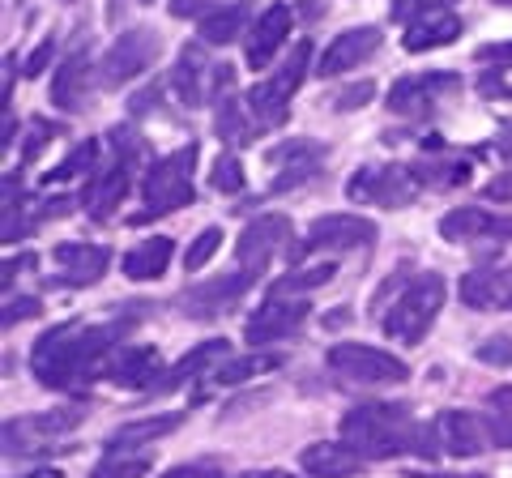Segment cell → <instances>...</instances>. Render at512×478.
<instances>
[{
  "mask_svg": "<svg viewBox=\"0 0 512 478\" xmlns=\"http://www.w3.org/2000/svg\"><path fill=\"white\" fill-rule=\"evenodd\" d=\"M252 286V278L244 274H231V278H218V282H197V286H188L184 291V312L188 316H197V321H210V316H218L222 308H231L239 295H244Z\"/></svg>",
  "mask_w": 512,
  "mask_h": 478,
  "instance_id": "ac0fdd59",
  "label": "cell"
},
{
  "mask_svg": "<svg viewBox=\"0 0 512 478\" xmlns=\"http://www.w3.org/2000/svg\"><path fill=\"white\" fill-rule=\"evenodd\" d=\"M436 427V440H440V453L448 457H478L491 444L487 436V419L474 410H440V419L431 423Z\"/></svg>",
  "mask_w": 512,
  "mask_h": 478,
  "instance_id": "4fadbf2b",
  "label": "cell"
},
{
  "mask_svg": "<svg viewBox=\"0 0 512 478\" xmlns=\"http://www.w3.org/2000/svg\"><path fill=\"white\" fill-rule=\"evenodd\" d=\"M124 338V325H56L30 350V372L47 389H69L94 372H107L111 346Z\"/></svg>",
  "mask_w": 512,
  "mask_h": 478,
  "instance_id": "6da1fadb",
  "label": "cell"
},
{
  "mask_svg": "<svg viewBox=\"0 0 512 478\" xmlns=\"http://www.w3.org/2000/svg\"><path fill=\"white\" fill-rule=\"evenodd\" d=\"M214 363H227V338H210V342H201L197 350H188V355L167 372V380L158 389H180L184 380H197L201 372H210Z\"/></svg>",
  "mask_w": 512,
  "mask_h": 478,
  "instance_id": "f546056e",
  "label": "cell"
},
{
  "mask_svg": "<svg viewBox=\"0 0 512 478\" xmlns=\"http://www.w3.org/2000/svg\"><path fill=\"white\" fill-rule=\"evenodd\" d=\"M90 60H86V52H77V56H69L60 65V73L52 77V103L56 107H64V111H82L86 107V99H90Z\"/></svg>",
  "mask_w": 512,
  "mask_h": 478,
  "instance_id": "484cf974",
  "label": "cell"
},
{
  "mask_svg": "<svg viewBox=\"0 0 512 478\" xmlns=\"http://www.w3.org/2000/svg\"><path fill=\"white\" fill-rule=\"evenodd\" d=\"M308 299H295V295H269L261 308L248 316L244 325V342L248 346H269V342H282L308 321Z\"/></svg>",
  "mask_w": 512,
  "mask_h": 478,
  "instance_id": "8fae6325",
  "label": "cell"
},
{
  "mask_svg": "<svg viewBox=\"0 0 512 478\" xmlns=\"http://www.w3.org/2000/svg\"><path fill=\"white\" fill-rule=\"evenodd\" d=\"M440 235L453 239V244H470V239H512V218H500L491 210H474V205H466V210H448L440 218Z\"/></svg>",
  "mask_w": 512,
  "mask_h": 478,
  "instance_id": "e0dca14e",
  "label": "cell"
},
{
  "mask_svg": "<svg viewBox=\"0 0 512 478\" xmlns=\"http://www.w3.org/2000/svg\"><path fill=\"white\" fill-rule=\"evenodd\" d=\"M419 436H423V423H414L406 406L363 402L342 414V444L355 449L363 461H393L402 453H414Z\"/></svg>",
  "mask_w": 512,
  "mask_h": 478,
  "instance_id": "7a4b0ae2",
  "label": "cell"
},
{
  "mask_svg": "<svg viewBox=\"0 0 512 478\" xmlns=\"http://www.w3.org/2000/svg\"><path fill=\"white\" fill-rule=\"evenodd\" d=\"M82 414L77 410H47V414H26V419H9L5 423V453L9 457H26V453H39L47 440H60L77 432Z\"/></svg>",
  "mask_w": 512,
  "mask_h": 478,
  "instance_id": "7c38bea8",
  "label": "cell"
},
{
  "mask_svg": "<svg viewBox=\"0 0 512 478\" xmlns=\"http://www.w3.org/2000/svg\"><path fill=\"white\" fill-rule=\"evenodd\" d=\"M346 197L355 205H389L402 210L419 197V180L410 175V167H359L346 184Z\"/></svg>",
  "mask_w": 512,
  "mask_h": 478,
  "instance_id": "30bf717a",
  "label": "cell"
},
{
  "mask_svg": "<svg viewBox=\"0 0 512 478\" xmlns=\"http://www.w3.org/2000/svg\"><path fill=\"white\" fill-rule=\"evenodd\" d=\"M244 478H295V474H286V470H252Z\"/></svg>",
  "mask_w": 512,
  "mask_h": 478,
  "instance_id": "db71d44e",
  "label": "cell"
},
{
  "mask_svg": "<svg viewBox=\"0 0 512 478\" xmlns=\"http://www.w3.org/2000/svg\"><path fill=\"white\" fill-rule=\"evenodd\" d=\"M180 423H184V414H150V419L120 423L107 436V453H128V449H141V444H154L158 436H171Z\"/></svg>",
  "mask_w": 512,
  "mask_h": 478,
  "instance_id": "d4e9b609",
  "label": "cell"
},
{
  "mask_svg": "<svg viewBox=\"0 0 512 478\" xmlns=\"http://www.w3.org/2000/svg\"><path fill=\"white\" fill-rule=\"evenodd\" d=\"M291 26H295V9H291V5H269L261 18L252 22L248 39H244V60H248V69H265L269 60H274L278 47L291 39Z\"/></svg>",
  "mask_w": 512,
  "mask_h": 478,
  "instance_id": "9a60e30c",
  "label": "cell"
},
{
  "mask_svg": "<svg viewBox=\"0 0 512 478\" xmlns=\"http://www.w3.org/2000/svg\"><path fill=\"white\" fill-rule=\"evenodd\" d=\"M444 5H457V0H397L393 18L397 22H419V18H431V13H444Z\"/></svg>",
  "mask_w": 512,
  "mask_h": 478,
  "instance_id": "60d3db41",
  "label": "cell"
},
{
  "mask_svg": "<svg viewBox=\"0 0 512 478\" xmlns=\"http://www.w3.org/2000/svg\"><path fill=\"white\" fill-rule=\"evenodd\" d=\"M444 295H448V286H444L440 274H419L402 295L393 299L389 316L380 321L384 333L402 346H419L427 338V329L436 325V316L444 308Z\"/></svg>",
  "mask_w": 512,
  "mask_h": 478,
  "instance_id": "277c9868",
  "label": "cell"
},
{
  "mask_svg": "<svg viewBox=\"0 0 512 478\" xmlns=\"http://www.w3.org/2000/svg\"><path fill=\"white\" fill-rule=\"evenodd\" d=\"M52 56H56V39H43L39 47H35V52H30L26 56V65H22V73L26 77H39L47 65H52Z\"/></svg>",
  "mask_w": 512,
  "mask_h": 478,
  "instance_id": "f6af8a7d",
  "label": "cell"
},
{
  "mask_svg": "<svg viewBox=\"0 0 512 478\" xmlns=\"http://www.w3.org/2000/svg\"><path fill=\"white\" fill-rule=\"evenodd\" d=\"M150 474V457H133V453H107L90 478H146Z\"/></svg>",
  "mask_w": 512,
  "mask_h": 478,
  "instance_id": "d590c367",
  "label": "cell"
},
{
  "mask_svg": "<svg viewBox=\"0 0 512 478\" xmlns=\"http://www.w3.org/2000/svg\"><path fill=\"white\" fill-rule=\"evenodd\" d=\"M461 304H470V308H478V312L512 308V265L466 274V278H461Z\"/></svg>",
  "mask_w": 512,
  "mask_h": 478,
  "instance_id": "d6986e66",
  "label": "cell"
},
{
  "mask_svg": "<svg viewBox=\"0 0 512 478\" xmlns=\"http://www.w3.org/2000/svg\"><path fill=\"white\" fill-rule=\"evenodd\" d=\"M163 478H222V470H214V466H175Z\"/></svg>",
  "mask_w": 512,
  "mask_h": 478,
  "instance_id": "f907efd6",
  "label": "cell"
},
{
  "mask_svg": "<svg viewBox=\"0 0 512 478\" xmlns=\"http://www.w3.org/2000/svg\"><path fill=\"white\" fill-rule=\"evenodd\" d=\"M94 154H99V146H94V141H82V146H77L69 158H64V163L47 175V180H56V184H64V180H73V175H82V171H90L94 167Z\"/></svg>",
  "mask_w": 512,
  "mask_h": 478,
  "instance_id": "f35d334b",
  "label": "cell"
},
{
  "mask_svg": "<svg viewBox=\"0 0 512 478\" xmlns=\"http://www.w3.org/2000/svg\"><path fill=\"white\" fill-rule=\"evenodd\" d=\"M158 52H163V39H158L154 30H128V35H120L107 47V56L99 60V86L116 90L124 82H133L137 73H146L154 65Z\"/></svg>",
  "mask_w": 512,
  "mask_h": 478,
  "instance_id": "9c48e42d",
  "label": "cell"
},
{
  "mask_svg": "<svg viewBox=\"0 0 512 478\" xmlns=\"http://www.w3.org/2000/svg\"><path fill=\"white\" fill-rule=\"evenodd\" d=\"M69 210H73V201H69V197H52V201H43V205H39V218H64Z\"/></svg>",
  "mask_w": 512,
  "mask_h": 478,
  "instance_id": "816d5d0a",
  "label": "cell"
},
{
  "mask_svg": "<svg viewBox=\"0 0 512 478\" xmlns=\"http://www.w3.org/2000/svg\"><path fill=\"white\" fill-rule=\"evenodd\" d=\"M474 355L483 363H495V368H508V363H512V342L508 338H487L483 346L474 350Z\"/></svg>",
  "mask_w": 512,
  "mask_h": 478,
  "instance_id": "7bdbcfd3",
  "label": "cell"
},
{
  "mask_svg": "<svg viewBox=\"0 0 512 478\" xmlns=\"http://www.w3.org/2000/svg\"><path fill=\"white\" fill-rule=\"evenodd\" d=\"M478 94L483 99H512V65H495L491 73L478 77Z\"/></svg>",
  "mask_w": 512,
  "mask_h": 478,
  "instance_id": "ab89813d",
  "label": "cell"
},
{
  "mask_svg": "<svg viewBox=\"0 0 512 478\" xmlns=\"http://www.w3.org/2000/svg\"><path fill=\"white\" fill-rule=\"evenodd\" d=\"M47 137H52V129H47V124L39 120V124H35V129H30V141H26V150H22V158H26V163H35V158L43 154V146H47Z\"/></svg>",
  "mask_w": 512,
  "mask_h": 478,
  "instance_id": "7dc6e473",
  "label": "cell"
},
{
  "mask_svg": "<svg viewBox=\"0 0 512 478\" xmlns=\"http://www.w3.org/2000/svg\"><path fill=\"white\" fill-rule=\"evenodd\" d=\"M30 478H60V474H56V470H35Z\"/></svg>",
  "mask_w": 512,
  "mask_h": 478,
  "instance_id": "9f6ffc18",
  "label": "cell"
},
{
  "mask_svg": "<svg viewBox=\"0 0 512 478\" xmlns=\"http://www.w3.org/2000/svg\"><path fill=\"white\" fill-rule=\"evenodd\" d=\"M333 278V261H320V265H308V269H291L282 282L269 286V295H295L303 299L308 291H316V286H325Z\"/></svg>",
  "mask_w": 512,
  "mask_h": 478,
  "instance_id": "836d02e7",
  "label": "cell"
},
{
  "mask_svg": "<svg viewBox=\"0 0 512 478\" xmlns=\"http://www.w3.org/2000/svg\"><path fill=\"white\" fill-rule=\"evenodd\" d=\"M453 39H461V18L457 13H431V18H419L406 26V52H431V47H448Z\"/></svg>",
  "mask_w": 512,
  "mask_h": 478,
  "instance_id": "f1b7e54d",
  "label": "cell"
},
{
  "mask_svg": "<svg viewBox=\"0 0 512 478\" xmlns=\"http://www.w3.org/2000/svg\"><path fill=\"white\" fill-rule=\"evenodd\" d=\"M376 239V222L359 218V214H325L308 227V239L299 248L286 252V261L299 265L308 252H350V248H367Z\"/></svg>",
  "mask_w": 512,
  "mask_h": 478,
  "instance_id": "52a82bcc",
  "label": "cell"
},
{
  "mask_svg": "<svg viewBox=\"0 0 512 478\" xmlns=\"http://www.w3.org/2000/svg\"><path fill=\"white\" fill-rule=\"evenodd\" d=\"M410 175L427 188H453V184H466L470 180V167L461 158H419L410 167Z\"/></svg>",
  "mask_w": 512,
  "mask_h": 478,
  "instance_id": "d6a6232c",
  "label": "cell"
},
{
  "mask_svg": "<svg viewBox=\"0 0 512 478\" xmlns=\"http://www.w3.org/2000/svg\"><path fill=\"white\" fill-rule=\"evenodd\" d=\"M495 5H504V9H512V0H495Z\"/></svg>",
  "mask_w": 512,
  "mask_h": 478,
  "instance_id": "6f0895ef",
  "label": "cell"
},
{
  "mask_svg": "<svg viewBox=\"0 0 512 478\" xmlns=\"http://www.w3.org/2000/svg\"><path fill=\"white\" fill-rule=\"evenodd\" d=\"M222 248V227H205L197 239H192V248L184 252V274H197L214 261V252Z\"/></svg>",
  "mask_w": 512,
  "mask_h": 478,
  "instance_id": "8d00e7d4",
  "label": "cell"
},
{
  "mask_svg": "<svg viewBox=\"0 0 512 478\" xmlns=\"http://www.w3.org/2000/svg\"><path fill=\"white\" fill-rule=\"evenodd\" d=\"M248 22V5H227L218 13H205L201 18V43L205 47H227L239 39V30Z\"/></svg>",
  "mask_w": 512,
  "mask_h": 478,
  "instance_id": "4dcf8cb0",
  "label": "cell"
},
{
  "mask_svg": "<svg viewBox=\"0 0 512 478\" xmlns=\"http://www.w3.org/2000/svg\"><path fill=\"white\" fill-rule=\"evenodd\" d=\"M210 5H218V0H171V18H197Z\"/></svg>",
  "mask_w": 512,
  "mask_h": 478,
  "instance_id": "681fc988",
  "label": "cell"
},
{
  "mask_svg": "<svg viewBox=\"0 0 512 478\" xmlns=\"http://www.w3.org/2000/svg\"><path fill=\"white\" fill-rule=\"evenodd\" d=\"M308 56H312V43H295V52L282 60V69L244 94V107H248L256 133H269V129H278V124H286V116H291V94L303 86V77H308Z\"/></svg>",
  "mask_w": 512,
  "mask_h": 478,
  "instance_id": "3957f363",
  "label": "cell"
},
{
  "mask_svg": "<svg viewBox=\"0 0 512 478\" xmlns=\"http://www.w3.org/2000/svg\"><path fill=\"white\" fill-rule=\"evenodd\" d=\"M141 5H154V0H141Z\"/></svg>",
  "mask_w": 512,
  "mask_h": 478,
  "instance_id": "680465c9",
  "label": "cell"
},
{
  "mask_svg": "<svg viewBox=\"0 0 512 478\" xmlns=\"http://www.w3.org/2000/svg\"><path fill=\"white\" fill-rule=\"evenodd\" d=\"M487 436L495 449H512V385H500L487 393Z\"/></svg>",
  "mask_w": 512,
  "mask_h": 478,
  "instance_id": "1f68e13d",
  "label": "cell"
},
{
  "mask_svg": "<svg viewBox=\"0 0 512 478\" xmlns=\"http://www.w3.org/2000/svg\"><path fill=\"white\" fill-rule=\"evenodd\" d=\"M299 466L312 478H350V474L363 470V457L355 449H346V444L320 440V444H308V449L299 453Z\"/></svg>",
  "mask_w": 512,
  "mask_h": 478,
  "instance_id": "603a6c76",
  "label": "cell"
},
{
  "mask_svg": "<svg viewBox=\"0 0 512 478\" xmlns=\"http://www.w3.org/2000/svg\"><path fill=\"white\" fill-rule=\"evenodd\" d=\"M320 158H325V150L316 146V141H291V146H278V150H269V163L282 167L278 171V180L269 184L274 193H286V188H299V184H308L316 167H320Z\"/></svg>",
  "mask_w": 512,
  "mask_h": 478,
  "instance_id": "ffe728a7",
  "label": "cell"
},
{
  "mask_svg": "<svg viewBox=\"0 0 512 478\" xmlns=\"http://www.w3.org/2000/svg\"><path fill=\"white\" fill-rule=\"evenodd\" d=\"M13 73H18V69H13V60H5V107H9V90H13Z\"/></svg>",
  "mask_w": 512,
  "mask_h": 478,
  "instance_id": "11a10c76",
  "label": "cell"
},
{
  "mask_svg": "<svg viewBox=\"0 0 512 478\" xmlns=\"http://www.w3.org/2000/svg\"><path fill=\"white\" fill-rule=\"evenodd\" d=\"M380 52V30L376 26H359V30H342L338 39H329L325 56H320V77H338L359 69L363 60H372Z\"/></svg>",
  "mask_w": 512,
  "mask_h": 478,
  "instance_id": "2e32d148",
  "label": "cell"
},
{
  "mask_svg": "<svg viewBox=\"0 0 512 478\" xmlns=\"http://www.w3.org/2000/svg\"><path fill=\"white\" fill-rule=\"evenodd\" d=\"M329 372L346 380V385H402L410 380V368L397 355L380 346H363V342H342L329 350Z\"/></svg>",
  "mask_w": 512,
  "mask_h": 478,
  "instance_id": "8992f818",
  "label": "cell"
},
{
  "mask_svg": "<svg viewBox=\"0 0 512 478\" xmlns=\"http://www.w3.org/2000/svg\"><path fill=\"white\" fill-rule=\"evenodd\" d=\"M124 197H128V163H116L111 171L94 175V180H90V188L82 193V201H86L90 218H99V222H107L111 214H116Z\"/></svg>",
  "mask_w": 512,
  "mask_h": 478,
  "instance_id": "4316f807",
  "label": "cell"
},
{
  "mask_svg": "<svg viewBox=\"0 0 512 478\" xmlns=\"http://www.w3.org/2000/svg\"><path fill=\"white\" fill-rule=\"evenodd\" d=\"M461 82L448 69H436V73H414V77H402L393 90H389V107L397 116H427L436 99L453 94Z\"/></svg>",
  "mask_w": 512,
  "mask_h": 478,
  "instance_id": "5bb4252c",
  "label": "cell"
},
{
  "mask_svg": "<svg viewBox=\"0 0 512 478\" xmlns=\"http://www.w3.org/2000/svg\"><path fill=\"white\" fill-rule=\"evenodd\" d=\"M210 184L218 193H239L244 188V163H239L235 154H218V163L210 171Z\"/></svg>",
  "mask_w": 512,
  "mask_h": 478,
  "instance_id": "74e56055",
  "label": "cell"
},
{
  "mask_svg": "<svg viewBox=\"0 0 512 478\" xmlns=\"http://www.w3.org/2000/svg\"><path fill=\"white\" fill-rule=\"evenodd\" d=\"M171 252H175V239H167V235H154L146 244L128 248L124 252V278H133V282L163 278L167 265H171Z\"/></svg>",
  "mask_w": 512,
  "mask_h": 478,
  "instance_id": "83f0119b",
  "label": "cell"
},
{
  "mask_svg": "<svg viewBox=\"0 0 512 478\" xmlns=\"http://www.w3.org/2000/svg\"><path fill=\"white\" fill-rule=\"evenodd\" d=\"M158 99H163V90H158V86H146V90H137L133 99H128V107H133V116H146V111L158 107Z\"/></svg>",
  "mask_w": 512,
  "mask_h": 478,
  "instance_id": "bcb514c9",
  "label": "cell"
},
{
  "mask_svg": "<svg viewBox=\"0 0 512 478\" xmlns=\"http://www.w3.org/2000/svg\"><path fill=\"white\" fill-rule=\"evenodd\" d=\"M372 94H376V86L372 82H359V86H346L338 99H333V111H359V107H367L372 103Z\"/></svg>",
  "mask_w": 512,
  "mask_h": 478,
  "instance_id": "b9f144b4",
  "label": "cell"
},
{
  "mask_svg": "<svg viewBox=\"0 0 512 478\" xmlns=\"http://www.w3.org/2000/svg\"><path fill=\"white\" fill-rule=\"evenodd\" d=\"M158 368H163V359H158L154 346H124L111 355L107 363V380L120 389H150Z\"/></svg>",
  "mask_w": 512,
  "mask_h": 478,
  "instance_id": "7402d4cb",
  "label": "cell"
},
{
  "mask_svg": "<svg viewBox=\"0 0 512 478\" xmlns=\"http://www.w3.org/2000/svg\"><path fill=\"white\" fill-rule=\"evenodd\" d=\"M274 252H291V218L282 214H261L256 222H248L244 235L235 244V261H239V274L244 278H261Z\"/></svg>",
  "mask_w": 512,
  "mask_h": 478,
  "instance_id": "ba28073f",
  "label": "cell"
},
{
  "mask_svg": "<svg viewBox=\"0 0 512 478\" xmlns=\"http://www.w3.org/2000/svg\"><path fill=\"white\" fill-rule=\"evenodd\" d=\"M487 197L508 201V197H512V175H504V180H491V184H487Z\"/></svg>",
  "mask_w": 512,
  "mask_h": 478,
  "instance_id": "f5cc1de1",
  "label": "cell"
},
{
  "mask_svg": "<svg viewBox=\"0 0 512 478\" xmlns=\"http://www.w3.org/2000/svg\"><path fill=\"white\" fill-rule=\"evenodd\" d=\"M39 299L35 295H22V299H9V304H5V329L9 325H18V321H30V316H39Z\"/></svg>",
  "mask_w": 512,
  "mask_h": 478,
  "instance_id": "ee69618b",
  "label": "cell"
},
{
  "mask_svg": "<svg viewBox=\"0 0 512 478\" xmlns=\"http://www.w3.org/2000/svg\"><path fill=\"white\" fill-rule=\"evenodd\" d=\"M278 359L274 355H244V359H227L214 368V380L218 385H244V380L261 376V372H274Z\"/></svg>",
  "mask_w": 512,
  "mask_h": 478,
  "instance_id": "e575fe53",
  "label": "cell"
},
{
  "mask_svg": "<svg viewBox=\"0 0 512 478\" xmlns=\"http://www.w3.org/2000/svg\"><path fill=\"white\" fill-rule=\"evenodd\" d=\"M478 60H495V65H512V39H504V43H487V47H478Z\"/></svg>",
  "mask_w": 512,
  "mask_h": 478,
  "instance_id": "c3c4849f",
  "label": "cell"
},
{
  "mask_svg": "<svg viewBox=\"0 0 512 478\" xmlns=\"http://www.w3.org/2000/svg\"><path fill=\"white\" fill-rule=\"evenodd\" d=\"M56 265H60V282L64 286H94L107 265H111V252L99 244H60L56 248Z\"/></svg>",
  "mask_w": 512,
  "mask_h": 478,
  "instance_id": "44dd1931",
  "label": "cell"
},
{
  "mask_svg": "<svg viewBox=\"0 0 512 478\" xmlns=\"http://www.w3.org/2000/svg\"><path fill=\"white\" fill-rule=\"evenodd\" d=\"M205 77H214V69L205 65V47L201 43L184 47L180 60H175V69H171V86H175V94H180L184 107L205 103Z\"/></svg>",
  "mask_w": 512,
  "mask_h": 478,
  "instance_id": "cb8c5ba5",
  "label": "cell"
},
{
  "mask_svg": "<svg viewBox=\"0 0 512 478\" xmlns=\"http://www.w3.org/2000/svg\"><path fill=\"white\" fill-rule=\"evenodd\" d=\"M192 167H197V141H188V146L171 150L167 158H158L150 167L146 184H141V193H146V214H137L133 222H150L158 214H175L184 210L192 201Z\"/></svg>",
  "mask_w": 512,
  "mask_h": 478,
  "instance_id": "5b68a950",
  "label": "cell"
}]
</instances>
